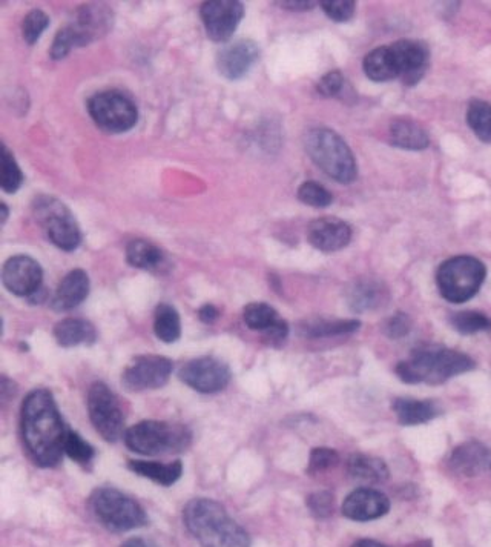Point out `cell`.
I'll use <instances>...</instances> for the list:
<instances>
[{
  "instance_id": "17",
  "label": "cell",
  "mask_w": 491,
  "mask_h": 547,
  "mask_svg": "<svg viewBox=\"0 0 491 547\" xmlns=\"http://www.w3.org/2000/svg\"><path fill=\"white\" fill-rule=\"evenodd\" d=\"M260 59V48L254 40H237L225 45L217 56V67L221 76L229 80H238L251 71Z\"/></svg>"
},
{
  "instance_id": "43",
  "label": "cell",
  "mask_w": 491,
  "mask_h": 547,
  "mask_svg": "<svg viewBox=\"0 0 491 547\" xmlns=\"http://www.w3.org/2000/svg\"><path fill=\"white\" fill-rule=\"evenodd\" d=\"M344 76L341 71H330L321 77L317 85V91L323 97H335L343 91Z\"/></svg>"
},
{
  "instance_id": "3",
  "label": "cell",
  "mask_w": 491,
  "mask_h": 547,
  "mask_svg": "<svg viewBox=\"0 0 491 547\" xmlns=\"http://www.w3.org/2000/svg\"><path fill=\"white\" fill-rule=\"evenodd\" d=\"M475 366V360L464 352L442 346H421L412 352L409 360L398 363L396 374L410 385H441L456 375L472 371Z\"/></svg>"
},
{
  "instance_id": "15",
  "label": "cell",
  "mask_w": 491,
  "mask_h": 547,
  "mask_svg": "<svg viewBox=\"0 0 491 547\" xmlns=\"http://www.w3.org/2000/svg\"><path fill=\"white\" fill-rule=\"evenodd\" d=\"M43 271L36 260L28 256H14L5 262L2 282L17 297H31L42 289Z\"/></svg>"
},
{
  "instance_id": "1",
  "label": "cell",
  "mask_w": 491,
  "mask_h": 547,
  "mask_svg": "<svg viewBox=\"0 0 491 547\" xmlns=\"http://www.w3.org/2000/svg\"><path fill=\"white\" fill-rule=\"evenodd\" d=\"M68 431L47 389H34L22 406V437L36 465L53 468L62 460Z\"/></svg>"
},
{
  "instance_id": "25",
  "label": "cell",
  "mask_w": 491,
  "mask_h": 547,
  "mask_svg": "<svg viewBox=\"0 0 491 547\" xmlns=\"http://www.w3.org/2000/svg\"><path fill=\"white\" fill-rule=\"evenodd\" d=\"M54 339L63 348H74L80 345H93L97 340V331L93 323L83 319L62 320L54 328Z\"/></svg>"
},
{
  "instance_id": "52",
  "label": "cell",
  "mask_w": 491,
  "mask_h": 547,
  "mask_svg": "<svg viewBox=\"0 0 491 547\" xmlns=\"http://www.w3.org/2000/svg\"><path fill=\"white\" fill-rule=\"evenodd\" d=\"M490 468H491V466H490Z\"/></svg>"
},
{
  "instance_id": "41",
  "label": "cell",
  "mask_w": 491,
  "mask_h": 547,
  "mask_svg": "<svg viewBox=\"0 0 491 547\" xmlns=\"http://www.w3.org/2000/svg\"><path fill=\"white\" fill-rule=\"evenodd\" d=\"M384 334L392 340L404 339L412 331V320L406 312H395L383 326Z\"/></svg>"
},
{
  "instance_id": "10",
  "label": "cell",
  "mask_w": 491,
  "mask_h": 547,
  "mask_svg": "<svg viewBox=\"0 0 491 547\" xmlns=\"http://www.w3.org/2000/svg\"><path fill=\"white\" fill-rule=\"evenodd\" d=\"M88 412L91 423L103 440L116 443L125 437V417L119 398L105 383L96 382L88 391Z\"/></svg>"
},
{
  "instance_id": "28",
  "label": "cell",
  "mask_w": 491,
  "mask_h": 547,
  "mask_svg": "<svg viewBox=\"0 0 491 547\" xmlns=\"http://www.w3.org/2000/svg\"><path fill=\"white\" fill-rule=\"evenodd\" d=\"M363 70L373 82H389L398 79L395 57L390 47H379L364 57Z\"/></svg>"
},
{
  "instance_id": "36",
  "label": "cell",
  "mask_w": 491,
  "mask_h": 547,
  "mask_svg": "<svg viewBox=\"0 0 491 547\" xmlns=\"http://www.w3.org/2000/svg\"><path fill=\"white\" fill-rule=\"evenodd\" d=\"M65 454L79 465L86 466L96 457L93 446L86 443L77 432L68 431L65 441Z\"/></svg>"
},
{
  "instance_id": "46",
  "label": "cell",
  "mask_w": 491,
  "mask_h": 547,
  "mask_svg": "<svg viewBox=\"0 0 491 547\" xmlns=\"http://www.w3.org/2000/svg\"><path fill=\"white\" fill-rule=\"evenodd\" d=\"M198 317L202 320L203 323H214L215 320L220 317V311L215 308L214 305H203L202 308L198 309Z\"/></svg>"
},
{
  "instance_id": "51",
  "label": "cell",
  "mask_w": 491,
  "mask_h": 547,
  "mask_svg": "<svg viewBox=\"0 0 491 547\" xmlns=\"http://www.w3.org/2000/svg\"><path fill=\"white\" fill-rule=\"evenodd\" d=\"M409 547H432V541L424 540V541H418V543L412 544V546Z\"/></svg>"
},
{
  "instance_id": "32",
  "label": "cell",
  "mask_w": 491,
  "mask_h": 547,
  "mask_svg": "<svg viewBox=\"0 0 491 547\" xmlns=\"http://www.w3.org/2000/svg\"><path fill=\"white\" fill-rule=\"evenodd\" d=\"M467 123L481 142L491 143V103L472 100L468 105Z\"/></svg>"
},
{
  "instance_id": "39",
  "label": "cell",
  "mask_w": 491,
  "mask_h": 547,
  "mask_svg": "<svg viewBox=\"0 0 491 547\" xmlns=\"http://www.w3.org/2000/svg\"><path fill=\"white\" fill-rule=\"evenodd\" d=\"M340 461V455L330 448H315L310 452L309 468L307 471L310 474H318V472L329 471L335 468Z\"/></svg>"
},
{
  "instance_id": "22",
  "label": "cell",
  "mask_w": 491,
  "mask_h": 547,
  "mask_svg": "<svg viewBox=\"0 0 491 547\" xmlns=\"http://www.w3.org/2000/svg\"><path fill=\"white\" fill-rule=\"evenodd\" d=\"M389 288L378 280H360L349 289V306L355 312L376 311L389 303Z\"/></svg>"
},
{
  "instance_id": "47",
  "label": "cell",
  "mask_w": 491,
  "mask_h": 547,
  "mask_svg": "<svg viewBox=\"0 0 491 547\" xmlns=\"http://www.w3.org/2000/svg\"><path fill=\"white\" fill-rule=\"evenodd\" d=\"M278 5L290 11H307L315 7V2H307V0H301V2H292L290 0V2H287V0H284V2H278Z\"/></svg>"
},
{
  "instance_id": "11",
  "label": "cell",
  "mask_w": 491,
  "mask_h": 547,
  "mask_svg": "<svg viewBox=\"0 0 491 547\" xmlns=\"http://www.w3.org/2000/svg\"><path fill=\"white\" fill-rule=\"evenodd\" d=\"M172 374V362L162 355H139L122 375L128 391L142 392L163 388Z\"/></svg>"
},
{
  "instance_id": "12",
  "label": "cell",
  "mask_w": 491,
  "mask_h": 547,
  "mask_svg": "<svg viewBox=\"0 0 491 547\" xmlns=\"http://www.w3.org/2000/svg\"><path fill=\"white\" fill-rule=\"evenodd\" d=\"M178 377L194 391L215 394L231 382V369L214 357H200L183 365Z\"/></svg>"
},
{
  "instance_id": "40",
  "label": "cell",
  "mask_w": 491,
  "mask_h": 547,
  "mask_svg": "<svg viewBox=\"0 0 491 547\" xmlns=\"http://www.w3.org/2000/svg\"><path fill=\"white\" fill-rule=\"evenodd\" d=\"M320 5L326 16L333 22H347L352 19L356 10L353 0H324Z\"/></svg>"
},
{
  "instance_id": "37",
  "label": "cell",
  "mask_w": 491,
  "mask_h": 547,
  "mask_svg": "<svg viewBox=\"0 0 491 547\" xmlns=\"http://www.w3.org/2000/svg\"><path fill=\"white\" fill-rule=\"evenodd\" d=\"M298 199L304 205L314 206V208H327L333 202L332 194L317 182H304L298 188Z\"/></svg>"
},
{
  "instance_id": "34",
  "label": "cell",
  "mask_w": 491,
  "mask_h": 547,
  "mask_svg": "<svg viewBox=\"0 0 491 547\" xmlns=\"http://www.w3.org/2000/svg\"><path fill=\"white\" fill-rule=\"evenodd\" d=\"M450 325L459 334L472 335L491 331V319L478 311L456 312L450 317Z\"/></svg>"
},
{
  "instance_id": "21",
  "label": "cell",
  "mask_w": 491,
  "mask_h": 547,
  "mask_svg": "<svg viewBox=\"0 0 491 547\" xmlns=\"http://www.w3.org/2000/svg\"><path fill=\"white\" fill-rule=\"evenodd\" d=\"M89 294V277L83 269H74L63 277L51 300L53 309L59 312L71 311L85 302Z\"/></svg>"
},
{
  "instance_id": "48",
  "label": "cell",
  "mask_w": 491,
  "mask_h": 547,
  "mask_svg": "<svg viewBox=\"0 0 491 547\" xmlns=\"http://www.w3.org/2000/svg\"><path fill=\"white\" fill-rule=\"evenodd\" d=\"M122 547H159L152 541L143 540V538H129L128 541L123 543Z\"/></svg>"
},
{
  "instance_id": "38",
  "label": "cell",
  "mask_w": 491,
  "mask_h": 547,
  "mask_svg": "<svg viewBox=\"0 0 491 547\" xmlns=\"http://www.w3.org/2000/svg\"><path fill=\"white\" fill-rule=\"evenodd\" d=\"M48 25H50V17L42 10L30 11L25 16L24 24H22V34H24L25 42L28 45L36 44L43 31L47 30Z\"/></svg>"
},
{
  "instance_id": "4",
  "label": "cell",
  "mask_w": 491,
  "mask_h": 547,
  "mask_svg": "<svg viewBox=\"0 0 491 547\" xmlns=\"http://www.w3.org/2000/svg\"><path fill=\"white\" fill-rule=\"evenodd\" d=\"M304 148L321 171L337 182H355L358 176L355 156L346 140L330 128H312L304 136Z\"/></svg>"
},
{
  "instance_id": "9",
  "label": "cell",
  "mask_w": 491,
  "mask_h": 547,
  "mask_svg": "<svg viewBox=\"0 0 491 547\" xmlns=\"http://www.w3.org/2000/svg\"><path fill=\"white\" fill-rule=\"evenodd\" d=\"M86 107L96 125L108 133H126L134 128L139 120L136 103L119 91L94 94Z\"/></svg>"
},
{
  "instance_id": "14",
  "label": "cell",
  "mask_w": 491,
  "mask_h": 547,
  "mask_svg": "<svg viewBox=\"0 0 491 547\" xmlns=\"http://www.w3.org/2000/svg\"><path fill=\"white\" fill-rule=\"evenodd\" d=\"M390 50L395 57L398 79L403 80L407 87H413L426 76L430 63V50L426 42L398 40L390 45Z\"/></svg>"
},
{
  "instance_id": "19",
  "label": "cell",
  "mask_w": 491,
  "mask_h": 547,
  "mask_svg": "<svg viewBox=\"0 0 491 547\" xmlns=\"http://www.w3.org/2000/svg\"><path fill=\"white\" fill-rule=\"evenodd\" d=\"M390 500L383 492L361 488L347 495L343 503L344 517L353 521H372L389 514Z\"/></svg>"
},
{
  "instance_id": "24",
  "label": "cell",
  "mask_w": 491,
  "mask_h": 547,
  "mask_svg": "<svg viewBox=\"0 0 491 547\" xmlns=\"http://www.w3.org/2000/svg\"><path fill=\"white\" fill-rule=\"evenodd\" d=\"M389 139L393 146L407 151L426 150L430 142L429 136L419 123L404 117L390 123Z\"/></svg>"
},
{
  "instance_id": "2",
  "label": "cell",
  "mask_w": 491,
  "mask_h": 547,
  "mask_svg": "<svg viewBox=\"0 0 491 547\" xmlns=\"http://www.w3.org/2000/svg\"><path fill=\"white\" fill-rule=\"evenodd\" d=\"M183 520L202 547H251L248 532L211 498H194L186 504Z\"/></svg>"
},
{
  "instance_id": "31",
  "label": "cell",
  "mask_w": 491,
  "mask_h": 547,
  "mask_svg": "<svg viewBox=\"0 0 491 547\" xmlns=\"http://www.w3.org/2000/svg\"><path fill=\"white\" fill-rule=\"evenodd\" d=\"M154 332L157 339L165 343H175L182 335V322L174 306L162 303L154 315Z\"/></svg>"
},
{
  "instance_id": "27",
  "label": "cell",
  "mask_w": 491,
  "mask_h": 547,
  "mask_svg": "<svg viewBox=\"0 0 491 547\" xmlns=\"http://www.w3.org/2000/svg\"><path fill=\"white\" fill-rule=\"evenodd\" d=\"M347 471L350 477L363 483H383L389 478L390 472L381 458L370 457V455L355 454L349 458Z\"/></svg>"
},
{
  "instance_id": "45",
  "label": "cell",
  "mask_w": 491,
  "mask_h": 547,
  "mask_svg": "<svg viewBox=\"0 0 491 547\" xmlns=\"http://www.w3.org/2000/svg\"><path fill=\"white\" fill-rule=\"evenodd\" d=\"M263 334L264 339L271 343V345H283V343L286 342L287 335H289V325H287L286 320L281 319L277 325L272 326L271 329H267Z\"/></svg>"
},
{
  "instance_id": "6",
  "label": "cell",
  "mask_w": 491,
  "mask_h": 547,
  "mask_svg": "<svg viewBox=\"0 0 491 547\" xmlns=\"http://www.w3.org/2000/svg\"><path fill=\"white\" fill-rule=\"evenodd\" d=\"M487 277V268L472 256H456L445 260L436 272L439 292L447 302L464 303L478 294Z\"/></svg>"
},
{
  "instance_id": "49",
  "label": "cell",
  "mask_w": 491,
  "mask_h": 547,
  "mask_svg": "<svg viewBox=\"0 0 491 547\" xmlns=\"http://www.w3.org/2000/svg\"><path fill=\"white\" fill-rule=\"evenodd\" d=\"M352 547H389V546H386V544L379 543V541H375V540H360V541H356V543L353 544Z\"/></svg>"
},
{
  "instance_id": "50",
  "label": "cell",
  "mask_w": 491,
  "mask_h": 547,
  "mask_svg": "<svg viewBox=\"0 0 491 547\" xmlns=\"http://www.w3.org/2000/svg\"><path fill=\"white\" fill-rule=\"evenodd\" d=\"M0 209H2V214H0V222H2V225H4L5 222H7L8 214H10V211H8L7 205H5L4 202L0 203Z\"/></svg>"
},
{
  "instance_id": "42",
  "label": "cell",
  "mask_w": 491,
  "mask_h": 547,
  "mask_svg": "<svg viewBox=\"0 0 491 547\" xmlns=\"http://www.w3.org/2000/svg\"><path fill=\"white\" fill-rule=\"evenodd\" d=\"M307 508L317 518H327L333 514V495L330 492H315L307 498Z\"/></svg>"
},
{
  "instance_id": "44",
  "label": "cell",
  "mask_w": 491,
  "mask_h": 547,
  "mask_svg": "<svg viewBox=\"0 0 491 547\" xmlns=\"http://www.w3.org/2000/svg\"><path fill=\"white\" fill-rule=\"evenodd\" d=\"M76 47L74 44L73 34L68 30V27L62 28L59 30V33L54 37L53 47H51L50 56L54 60L63 59V57L68 56L73 48Z\"/></svg>"
},
{
  "instance_id": "26",
  "label": "cell",
  "mask_w": 491,
  "mask_h": 547,
  "mask_svg": "<svg viewBox=\"0 0 491 547\" xmlns=\"http://www.w3.org/2000/svg\"><path fill=\"white\" fill-rule=\"evenodd\" d=\"M128 468L140 477L149 478L162 486H172L183 474L182 461L157 463V461L131 460Z\"/></svg>"
},
{
  "instance_id": "13",
  "label": "cell",
  "mask_w": 491,
  "mask_h": 547,
  "mask_svg": "<svg viewBox=\"0 0 491 547\" xmlns=\"http://www.w3.org/2000/svg\"><path fill=\"white\" fill-rule=\"evenodd\" d=\"M203 25L209 39L223 44L234 36L244 16V5L237 0H211L202 5Z\"/></svg>"
},
{
  "instance_id": "7",
  "label": "cell",
  "mask_w": 491,
  "mask_h": 547,
  "mask_svg": "<svg viewBox=\"0 0 491 547\" xmlns=\"http://www.w3.org/2000/svg\"><path fill=\"white\" fill-rule=\"evenodd\" d=\"M91 509L108 531L128 532L148 523L145 511L136 500L113 488H99L91 495Z\"/></svg>"
},
{
  "instance_id": "33",
  "label": "cell",
  "mask_w": 491,
  "mask_h": 547,
  "mask_svg": "<svg viewBox=\"0 0 491 547\" xmlns=\"http://www.w3.org/2000/svg\"><path fill=\"white\" fill-rule=\"evenodd\" d=\"M243 320L252 331L266 332L280 322V315L267 303H249L243 311Z\"/></svg>"
},
{
  "instance_id": "16",
  "label": "cell",
  "mask_w": 491,
  "mask_h": 547,
  "mask_svg": "<svg viewBox=\"0 0 491 547\" xmlns=\"http://www.w3.org/2000/svg\"><path fill=\"white\" fill-rule=\"evenodd\" d=\"M113 25V13L103 5H83L77 11L76 19L68 25V30L73 34L76 47L91 44L108 33Z\"/></svg>"
},
{
  "instance_id": "23",
  "label": "cell",
  "mask_w": 491,
  "mask_h": 547,
  "mask_svg": "<svg viewBox=\"0 0 491 547\" xmlns=\"http://www.w3.org/2000/svg\"><path fill=\"white\" fill-rule=\"evenodd\" d=\"M393 412L403 426H418L432 422L441 415V406L432 400H415V398H396Z\"/></svg>"
},
{
  "instance_id": "18",
  "label": "cell",
  "mask_w": 491,
  "mask_h": 547,
  "mask_svg": "<svg viewBox=\"0 0 491 547\" xmlns=\"http://www.w3.org/2000/svg\"><path fill=\"white\" fill-rule=\"evenodd\" d=\"M307 240L318 251H340L352 240V228L337 217H321L307 226Z\"/></svg>"
},
{
  "instance_id": "8",
  "label": "cell",
  "mask_w": 491,
  "mask_h": 547,
  "mask_svg": "<svg viewBox=\"0 0 491 547\" xmlns=\"http://www.w3.org/2000/svg\"><path fill=\"white\" fill-rule=\"evenodd\" d=\"M33 209L51 243L66 252L79 248L82 243L79 223L65 203L51 196H39L33 202Z\"/></svg>"
},
{
  "instance_id": "5",
  "label": "cell",
  "mask_w": 491,
  "mask_h": 547,
  "mask_svg": "<svg viewBox=\"0 0 491 547\" xmlns=\"http://www.w3.org/2000/svg\"><path fill=\"white\" fill-rule=\"evenodd\" d=\"M125 445L142 455L182 452L191 445L192 434L182 425L145 420L125 432Z\"/></svg>"
},
{
  "instance_id": "35",
  "label": "cell",
  "mask_w": 491,
  "mask_h": 547,
  "mask_svg": "<svg viewBox=\"0 0 491 547\" xmlns=\"http://www.w3.org/2000/svg\"><path fill=\"white\" fill-rule=\"evenodd\" d=\"M24 183V174L17 165L16 159H14L11 151L7 146L2 145V179H0V186L4 189L5 193L14 194L17 193V189Z\"/></svg>"
},
{
  "instance_id": "29",
  "label": "cell",
  "mask_w": 491,
  "mask_h": 547,
  "mask_svg": "<svg viewBox=\"0 0 491 547\" xmlns=\"http://www.w3.org/2000/svg\"><path fill=\"white\" fill-rule=\"evenodd\" d=\"M126 260L134 268L146 269V271H155L160 269L165 263L162 249L157 248L154 243L148 240H132L126 248Z\"/></svg>"
},
{
  "instance_id": "20",
  "label": "cell",
  "mask_w": 491,
  "mask_h": 547,
  "mask_svg": "<svg viewBox=\"0 0 491 547\" xmlns=\"http://www.w3.org/2000/svg\"><path fill=\"white\" fill-rule=\"evenodd\" d=\"M491 452L487 446L479 441H465L452 452L449 466L455 474L464 477H475L487 468Z\"/></svg>"
},
{
  "instance_id": "30",
  "label": "cell",
  "mask_w": 491,
  "mask_h": 547,
  "mask_svg": "<svg viewBox=\"0 0 491 547\" xmlns=\"http://www.w3.org/2000/svg\"><path fill=\"white\" fill-rule=\"evenodd\" d=\"M358 320H324L314 319L301 323L300 334L307 339H323L335 335L352 334L360 329Z\"/></svg>"
}]
</instances>
